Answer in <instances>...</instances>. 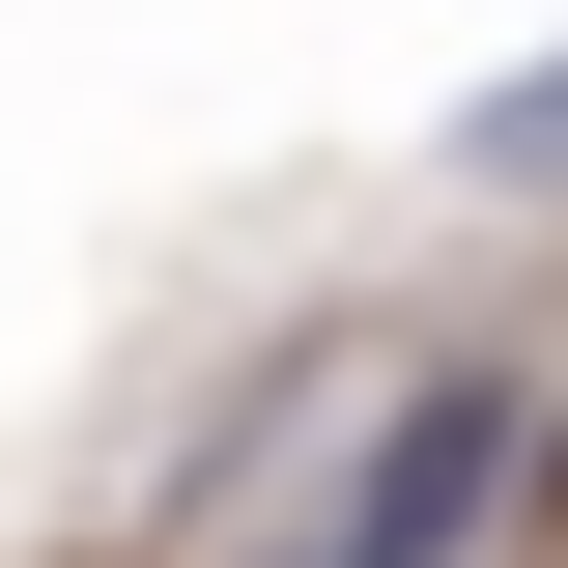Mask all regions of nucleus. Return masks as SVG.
Returning <instances> with one entry per match:
<instances>
[{
    "instance_id": "nucleus-2",
    "label": "nucleus",
    "mask_w": 568,
    "mask_h": 568,
    "mask_svg": "<svg viewBox=\"0 0 568 568\" xmlns=\"http://www.w3.org/2000/svg\"><path fill=\"white\" fill-rule=\"evenodd\" d=\"M455 171H484V200H568V58H511L484 114H455Z\"/></svg>"
},
{
    "instance_id": "nucleus-1",
    "label": "nucleus",
    "mask_w": 568,
    "mask_h": 568,
    "mask_svg": "<svg viewBox=\"0 0 568 568\" xmlns=\"http://www.w3.org/2000/svg\"><path fill=\"white\" fill-rule=\"evenodd\" d=\"M484 511H511V398H484V369H426V398L369 426V484L313 511V540H284V568H455V540H484Z\"/></svg>"
}]
</instances>
